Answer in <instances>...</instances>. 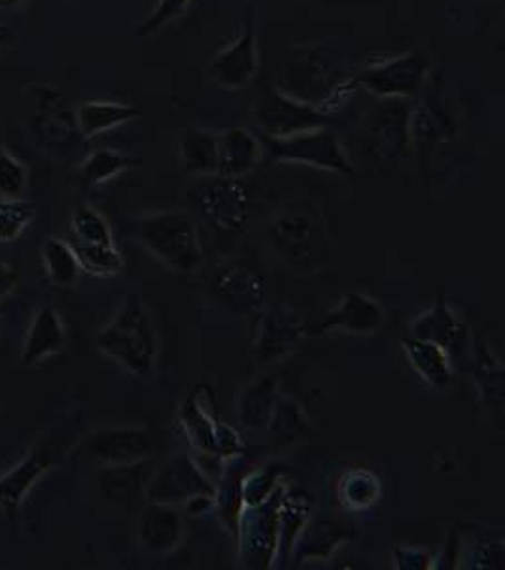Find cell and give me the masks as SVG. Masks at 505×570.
<instances>
[{
  "label": "cell",
  "instance_id": "cell-1",
  "mask_svg": "<svg viewBox=\"0 0 505 570\" xmlns=\"http://www.w3.org/2000/svg\"><path fill=\"white\" fill-rule=\"evenodd\" d=\"M96 345L135 377H152L159 358L158 330L139 294L123 298L115 317L97 334Z\"/></svg>",
  "mask_w": 505,
  "mask_h": 570
},
{
  "label": "cell",
  "instance_id": "cell-2",
  "mask_svg": "<svg viewBox=\"0 0 505 570\" xmlns=\"http://www.w3.org/2000/svg\"><path fill=\"white\" fill-rule=\"evenodd\" d=\"M269 242L297 272H324L337 258L334 235L315 205H290L277 213L269 226Z\"/></svg>",
  "mask_w": 505,
  "mask_h": 570
},
{
  "label": "cell",
  "instance_id": "cell-3",
  "mask_svg": "<svg viewBox=\"0 0 505 570\" xmlns=\"http://www.w3.org/2000/svg\"><path fill=\"white\" fill-rule=\"evenodd\" d=\"M131 234L172 272L194 275L202 267L201 234L194 216L184 210H161L140 216L131 226Z\"/></svg>",
  "mask_w": 505,
  "mask_h": 570
},
{
  "label": "cell",
  "instance_id": "cell-4",
  "mask_svg": "<svg viewBox=\"0 0 505 570\" xmlns=\"http://www.w3.org/2000/svg\"><path fill=\"white\" fill-rule=\"evenodd\" d=\"M210 294L224 309L247 315L266 302V267L250 253L226 256L210 273Z\"/></svg>",
  "mask_w": 505,
  "mask_h": 570
},
{
  "label": "cell",
  "instance_id": "cell-5",
  "mask_svg": "<svg viewBox=\"0 0 505 570\" xmlns=\"http://www.w3.org/2000/svg\"><path fill=\"white\" fill-rule=\"evenodd\" d=\"M188 199L210 228L229 235L247 232L248 190L240 178L209 175L191 186Z\"/></svg>",
  "mask_w": 505,
  "mask_h": 570
},
{
  "label": "cell",
  "instance_id": "cell-6",
  "mask_svg": "<svg viewBox=\"0 0 505 570\" xmlns=\"http://www.w3.org/2000/svg\"><path fill=\"white\" fill-rule=\"evenodd\" d=\"M261 142L269 156L280 164L307 165L341 175H350L354 171L341 142L335 139V135L326 127H315L309 131L278 139H264Z\"/></svg>",
  "mask_w": 505,
  "mask_h": 570
},
{
  "label": "cell",
  "instance_id": "cell-7",
  "mask_svg": "<svg viewBox=\"0 0 505 570\" xmlns=\"http://www.w3.org/2000/svg\"><path fill=\"white\" fill-rule=\"evenodd\" d=\"M307 337L304 317L288 305H275L264 311L254 332L253 358L267 367L285 361Z\"/></svg>",
  "mask_w": 505,
  "mask_h": 570
},
{
  "label": "cell",
  "instance_id": "cell-8",
  "mask_svg": "<svg viewBox=\"0 0 505 570\" xmlns=\"http://www.w3.org/2000/svg\"><path fill=\"white\" fill-rule=\"evenodd\" d=\"M215 494V488L210 485L207 475L202 474L199 464L191 456H172L165 461L158 470H154L152 478L148 480L145 489L148 504H190L199 497Z\"/></svg>",
  "mask_w": 505,
  "mask_h": 570
},
{
  "label": "cell",
  "instance_id": "cell-9",
  "mask_svg": "<svg viewBox=\"0 0 505 570\" xmlns=\"http://www.w3.org/2000/svg\"><path fill=\"white\" fill-rule=\"evenodd\" d=\"M258 69L256 13L253 8H245L240 16L239 37L216 53L209 65V75L221 88L242 89L253 82Z\"/></svg>",
  "mask_w": 505,
  "mask_h": 570
},
{
  "label": "cell",
  "instance_id": "cell-10",
  "mask_svg": "<svg viewBox=\"0 0 505 570\" xmlns=\"http://www.w3.org/2000/svg\"><path fill=\"white\" fill-rule=\"evenodd\" d=\"M254 120L266 139H278L326 126L324 110L280 91H267L259 97L254 107Z\"/></svg>",
  "mask_w": 505,
  "mask_h": 570
},
{
  "label": "cell",
  "instance_id": "cell-11",
  "mask_svg": "<svg viewBox=\"0 0 505 570\" xmlns=\"http://www.w3.org/2000/svg\"><path fill=\"white\" fill-rule=\"evenodd\" d=\"M426 75H428V59L418 51H407L404 56L362 70L358 82L369 89L373 96L409 97L417 94Z\"/></svg>",
  "mask_w": 505,
  "mask_h": 570
},
{
  "label": "cell",
  "instance_id": "cell-12",
  "mask_svg": "<svg viewBox=\"0 0 505 570\" xmlns=\"http://www.w3.org/2000/svg\"><path fill=\"white\" fill-rule=\"evenodd\" d=\"M158 438L140 426H107L97 429L83 440V451L99 463H133L148 459L156 450Z\"/></svg>",
  "mask_w": 505,
  "mask_h": 570
},
{
  "label": "cell",
  "instance_id": "cell-13",
  "mask_svg": "<svg viewBox=\"0 0 505 570\" xmlns=\"http://www.w3.org/2000/svg\"><path fill=\"white\" fill-rule=\"evenodd\" d=\"M409 328L410 337L437 343L443 348H447L450 356L455 351L466 348L467 340H469L467 324L462 321L455 307L448 304L447 298L442 294H437L434 305L429 309L413 318Z\"/></svg>",
  "mask_w": 505,
  "mask_h": 570
},
{
  "label": "cell",
  "instance_id": "cell-14",
  "mask_svg": "<svg viewBox=\"0 0 505 570\" xmlns=\"http://www.w3.org/2000/svg\"><path fill=\"white\" fill-rule=\"evenodd\" d=\"M386 324V313L377 299L364 292L343 294L341 302L329 311L323 328L345 332L350 336H372Z\"/></svg>",
  "mask_w": 505,
  "mask_h": 570
},
{
  "label": "cell",
  "instance_id": "cell-15",
  "mask_svg": "<svg viewBox=\"0 0 505 570\" xmlns=\"http://www.w3.org/2000/svg\"><path fill=\"white\" fill-rule=\"evenodd\" d=\"M215 406L212 389L197 385L178 407V421L191 445L205 455L212 456H216V432L220 425Z\"/></svg>",
  "mask_w": 505,
  "mask_h": 570
},
{
  "label": "cell",
  "instance_id": "cell-16",
  "mask_svg": "<svg viewBox=\"0 0 505 570\" xmlns=\"http://www.w3.org/2000/svg\"><path fill=\"white\" fill-rule=\"evenodd\" d=\"M53 466V455L50 451L32 450L20 463L0 475V508L10 521L18 520L21 504L40 478H44Z\"/></svg>",
  "mask_w": 505,
  "mask_h": 570
},
{
  "label": "cell",
  "instance_id": "cell-17",
  "mask_svg": "<svg viewBox=\"0 0 505 570\" xmlns=\"http://www.w3.org/2000/svg\"><path fill=\"white\" fill-rule=\"evenodd\" d=\"M139 544L152 556H167L177 550L184 539L182 515L175 507L146 504L139 520Z\"/></svg>",
  "mask_w": 505,
  "mask_h": 570
},
{
  "label": "cell",
  "instance_id": "cell-18",
  "mask_svg": "<svg viewBox=\"0 0 505 570\" xmlns=\"http://www.w3.org/2000/svg\"><path fill=\"white\" fill-rule=\"evenodd\" d=\"M283 494L275 493L264 504L248 508L253 515L245 527V550L250 564L267 567L271 563L275 551L278 550V508H280Z\"/></svg>",
  "mask_w": 505,
  "mask_h": 570
},
{
  "label": "cell",
  "instance_id": "cell-19",
  "mask_svg": "<svg viewBox=\"0 0 505 570\" xmlns=\"http://www.w3.org/2000/svg\"><path fill=\"white\" fill-rule=\"evenodd\" d=\"M67 343V330L58 311L46 305L37 311L27 332L23 351H21V366H34L39 362L58 355Z\"/></svg>",
  "mask_w": 505,
  "mask_h": 570
},
{
  "label": "cell",
  "instance_id": "cell-20",
  "mask_svg": "<svg viewBox=\"0 0 505 570\" xmlns=\"http://www.w3.org/2000/svg\"><path fill=\"white\" fill-rule=\"evenodd\" d=\"M402 351L409 366L417 372L418 377L426 385L437 391L450 387L455 377V366L447 348L418 337H407L402 342Z\"/></svg>",
  "mask_w": 505,
  "mask_h": 570
},
{
  "label": "cell",
  "instance_id": "cell-21",
  "mask_svg": "<svg viewBox=\"0 0 505 570\" xmlns=\"http://www.w3.org/2000/svg\"><path fill=\"white\" fill-rule=\"evenodd\" d=\"M264 156V142L245 127H231L218 137V173L220 177L240 178L253 171Z\"/></svg>",
  "mask_w": 505,
  "mask_h": 570
},
{
  "label": "cell",
  "instance_id": "cell-22",
  "mask_svg": "<svg viewBox=\"0 0 505 570\" xmlns=\"http://www.w3.org/2000/svg\"><path fill=\"white\" fill-rule=\"evenodd\" d=\"M278 391H280V377L275 372H266L258 375L253 383L240 391L239 415L240 425L248 431H264L269 417H271L273 407L277 404Z\"/></svg>",
  "mask_w": 505,
  "mask_h": 570
},
{
  "label": "cell",
  "instance_id": "cell-23",
  "mask_svg": "<svg viewBox=\"0 0 505 570\" xmlns=\"http://www.w3.org/2000/svg\"><path fill=\"white\" fill-rule=\"evenodd\" d=\"M152 474L154 463L148 459L133 463L108 464L99 474V489L107 501L131 502L140 493H145Z\"/></svg>",
  "mask_w": 505,
  "mask_h": 570
},
{
  "label": "cell",
  "instance_id": "cell-24",
  "mask_svg": "<svg viewBox=\"0 0 505 570\" xmlns=\"http://www.w3.org/2000/svg\"><path fill=\"white\" fill-rule=\"evenodd\" d=\"M178 167L186 175L209 177L218 173V137L209 129L188 127L178 142Z\"/></svg>",
  "mask_w": 505,
  "mask_h": 570
},
{
  "label": "cell",
  "instance_id": "cell-25",
  "mask_svg": "<svg viewBox=\"0 0 505 570\" xmlns=\"http://www.w3.org/2000/svg\"><path fill=\"white\" fill-rule=\"evenodd\" d=\"M137 116H139V108L127 102L86 101L78 107L75 124L83 139H93L115 127L135 120Z\"/></svg>",
  "mask_w": 505,
  "mask_h": 570
},
{
  "label": "cell",
  "instance_id": "cell-26",
  "mask_svg": "<svg viewBox=\"0 0 505 570\" xmlns=\"http://www.w3.org/2000/svg\"><path fill=\"white\" fill-rule=\"evenodd\" d=\"M474 377L479 387L481 402L486 410L504 413V366L486 343L477 345L475 353Z\"/></svg>",
  "mask_w": 505,
  "mask_h": 570
},
{
  "label": "cell",
  "instance_id": "cell-27",
  "mask_svg": "<svg viewBox=\"0 0 505 570\" xmlns=\"http://www.w3.org/2000/svg\"><path fill=\"white\" fill-rule=\"evenodd\" d=\"M337 497L350 512H364L383 497L379 475L367 469H350L337 482Z\"/></svg>",
  "mask_w": 505,
  "mask_h": 570
},
{
  "label": "cell",
  "instance_id": "cell-28",
  "mask_svg": "<svg viewBox=\"0 0 505 570\" xmlns=\"http://www.w3.org/2000/svg\"><path fill=\"white\" fill-rule=\"evenodd\" d=\"M309 429L310 421L305 415L304 407L299 406L296 400L278 396L277 404L273 407L271 417H269V423L266 426L273 444H294L296 440L307 434Z\"/></svg>",
  "mask_w": 505,
  "mask_h": 570
},
{
  "label": "cell",
  "instance_id": "cell-29",
  "mask_svg": "<svg viewBox=\"0 0 505 570\" xmlns=\"http://www.w3.org/2000/svg\"><path fill=\"white\" fill-rule=\"evenodd\" d=\"M42 262H44L46 273L53 285H75L82 273L75 248L58 237L46 239L44 247H42Z\"/></svg>",
  "mask_w": 505,
  "mask_h": 570
},
{
  "label": "cell",
  "instance_id": "cell-30",
  "mask_svg": "<svg viewBox=\"0 0 505 570\" xmlns=\"http://www.w3.org/2000/svg\"><path fill=\"white\" fill-rule=\"evenodd\" d=\"M135 159L118 150H97L83 159L78 178L83 186H101L133 167Z\"/></svg>",
  "mask_w": 505,
  "mask_h": 570
},
{
  "label": "cell",
  "instance_id": "cell-31",
  "mask_svg": "<svg viewBox=\"0 0 505 570\" xmlns=\"http://www.w3.org/2000/svg\"><path fill=\"white\" fill-rule=\"evenodd\" d=\"M78 264L82 272L93 277H118L123 272V256L115 243H102V245H75Z\"/></svg>",
  "mask_w": 505,
  "mask_h": 570
},
{
  "label": "cell",
  "instance_id": "cell-32",
  "mask_svg": "<svg viewBox=\"0 0 505 570\" xmlns=\"http://www.w3.org/2000/svg\"><path fill=\"white\" fill-rule=\"evenodd\" d=\"M72 232L77 243L82 245H102L115 243L112 229L108 226L107 218L91 205H80L72 215Z\"/></svg>",
  "mask_w": 505,
  "mask_h": 570
},
{
  "label": "cell",
  "instance_id": "cell-33",
  "mask_svg": "<svg viewBox=\"0 0 505 570\" xmlns=\"http://www.w3.org/2000/svg\"><path fill=\"white\" fill-rule=\"evenodd\" d=\"M345 537V529L339 523H315L305 532V539L299 544L297 558L323 559L341 544Z\"/></svg>",
  "mask_w": 505,
  "mask_h": 570
},
{
  "label": "cell",
  "instance_id": "cell-34",
  "mask_svg": "<svg viewBox=\"0 0 505 570\" xmlns=\"http://www.w3.org/2000/svg\"><path fill=\"white\" fill-rule=\"evenodd\" d=\"M37 207L27 199H0V243H12L34 220Z\"/></svg>",
  "mask_w": 505,
  "mask_h": 570
},
{
  "label": "cell",
  "instance_id": "cell-35",
  "mask_svg": "<svg viewBox=\"0 0 505 570\" xmlns=\"http://www.w3.org/2000/svg\"><path fill=\"white\" fill-rule=\"evenodd\" d=\"M29 184V171L20 159L0 148V197L20 199Z\"/></svg>",
  "mask_w": 505,
  "mask_h": 570
},
{
  "label": "cell",
  "instance_id": "cell-36",
  "mask_svg": "<svg viewBox=\"0 0 505 570\" xmlns=\"http://www.w3.org/2000/svg\"><path fill=\"white\" fill-rule=\"evenodd\" d=\"M278 475L280 472L275 466L248 475L247 480L240 483V501L245 502L247 508L264 504L277 491Z\"/></svg>",
  "mask_w": 505,
  "mask_h": 570
},
{
  "label": "cell",
  "instance_id": "cell-37",
  "mask_svg": "<svg viewBox=\"0 0 505 570\" xmlns=\"http://www.w3.org/2000/svg\"><path fill=\"white\" fill-rule=\"evenodd\" d=\"M190 0H159L158 7L150 13V18L137 29V37H150L165 26H169L172 20L188 8Z\"/></svg>",
  "mask_w": 505,
  "mask_h": 570
},
{
  "label": "cell",
  "instance_id": "cell-38",
  "mask_svg": "<svg viewBox=\"0 0 505 570\" xmlns=\"http://www.w3.org/2000/svg\"><path fill=\"white\" fill-rule=\"evenodd\" d=\"M504 561V540L485 537L479 539L474 551V569H502Z\"/></svg>",
  "mask_w": 505,
  "mask_h": 570
},
{
  "label": "cell",
  "instance_id": "cell-39",
  "mask_svg": "<svg viewBox=\"0 0 505 570\" xmlns=\"http://www.w3.org/2000/svg\"><path fill=\"white\" fill-rule=\"evenodd\" d=\"M242 450H245V445H242L239 432L235 431L234 426L228 425V423L220 421L218 432H216V456L234 459V456H239Z\"/></svg>",
  "mask_w": 505,
  "mask_h": 570
},
{
  "label": "cell",
  "instance_id": "cell-40",
  "mask_svg": "<svg viewBox=\"0 0 505 570\" xmlns=\"http://www.w3.org/2000/svg\"><path fill=\"white\" fill-rule=\"evenodd\" d=\"M392 567L402 570H423L432 567L429 553L418 548H398L392 551Z\"/></svg>",
  "mask_w": 505,
  "mask_h": 570
},
{
  "label": "cell",
  "instance_id": "cell-41",
  "mask_svg": "<svg viewBox=\"0 0 505 570\" xmlns=\"http://www.w3.org/2000/svg\"><path fill=\"white\" fill-rule=\"evenodd\" d=\"M20 288V273L7 262H0V304Z\"/></svg>",
  "mask_w": 505,
  "mask_h": 570
},
{
  "label": "cell",
  "instance_id": "cell-42",
  "mask_svg": "<svg viewBox=\"0 0 505 570\" xmlns=\"http://www.w3.org/2000/svg\"><path fill=\"white\" fill-rule=\"evenodd\" d=\"M26 2L27 0H0V8L7 10V8L21 7V4H26Z\"/></svg>",
  "mask_w": 505,
  "mask_h": 570
},
{
  "label": "cell",
  "instance_id": "cell-43",
  "mask_svg": "<svg viewBox=\"0 0 505 570\" xmlns=\"http://www.w3.org/2000/svg\"><path fill=\"white\" fill-rule=\"evenodd\" d=\"M10 39V29L4 23H0V46H4Z\"/></svg>",
  "mask_w": 505,
  "mask_h": 570
}]
</instances>
